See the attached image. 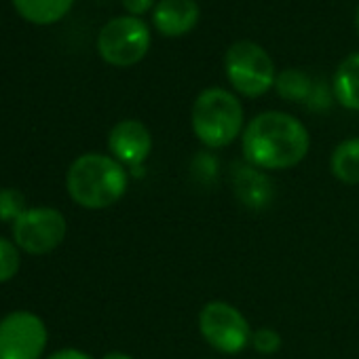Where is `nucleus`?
I'll use <instances>...</instances> for the list:
<instances>
[{
	"instance_id": "f257e3e1",
	"label": "nucleus",
	"mask_w": 359,
	"mask_h": 359,
	"mask_svg": "<svg viewBox=\"0 0 359 359\" xmlns=\"http://www.w3.org/2000/svg\"><path fill=\"white\" fill-rule=\"evenodd\" d=\"M311 148L306 127L292 114L269 110L254 116L241 133L245 163L262 171H281L304 161Z\"/></svg>"
},
{
	"instance_id": "f03ea898",
	"label": "nucleus",
	"mask_w": 359,
	"mask_h": 359,
	"mask_svg": "<svg viewBox=\"0 0 359 359\" xmlns=\"http://www.w3.org/2000/svg\"><path fill=\"white\" fill-rule=\"evenodd\" d=\"M129 184L125 167L108 154L87 152L72 161L66 187L72 201L85 210H106L118 203Z\"/></svg>"
},
{
	"instance_id": "7ed1b4c3",
	"label": "nucleus",
	"mask_w": 359,
	"mask_h": 359,
	"mask_svg": "<svg viewBox=\"0 0 359 359\" xmlns=\"http://www.w3.org/2000/svg\"><path fill=\"white\" fill-rule=\"evenodd\" d=\"M191 123L203 146L224 148L243 133V106L235 93L222 87H210L197 95Z\"/></svg>"
},
{
	"instance_id": "20e7f679",
	"label": "nucleus",
	"mask_w": 359,
	"mask_h": 359,
	"mask_svg": "<svg viewBox=\"0 0 359 359\" xmlns=\"http://www.w3.org/2000/svg\"><path fill=\"white\" fill-rule=\"evenodd\" d=\"M224 72L233 89L245 97H260L275 87L277 72L271 55L254 41H237L224 55Z\"/></svg>"
},
{
	"instance_id": "39448f33",
	"label": "nucleus",
	"mask_w": 359,
	"mask_h": 359,
	"mask_svg": "<svg viewBox=\"0 0 359 359\" xmlns=\"http://www.w3.org/2000/svg\"><path fill=\"white\" fill-rule=\"evenodd\" d=\"M150 49V30L144 20L123 15L110 20L97 34V51L102 60L116 68L135 66Z\"/></svg>"
},
{
	"instance_id": "423d86ee",
	"label": "nucleus",
	"mask_w": 359,
	"mask_h": 359,
	"mask_svg": "<svg viewBox=\"0 0 359 359\" xmlns=\"http://www.w3.org/2000/svg\"><path fill=\"white\" fill-rule=\"evenodd\" d=\"M199 332L218 353L237 355L252 342V327L245 315L224 302L212 300L199 313Z\"/></svg>"
},
{
	"instance_id": "0eeeda50",
	"label": "nucleus",
	"mask_w": 359,
	"mask_h": 359,
	"mask_svg": "<svg viewBox=\"0 0 359 359\" xmlns=\"http://www.w3.org/2000/svg\"><path fill=\"white\" fill-rule=\"evenodd\" d=\"M66 237V218L53 208L26 210L13 222L15 245L32 256H43L62 245Z\"/></svg>"
},
{
	"instance_id": "6e6552de",
	"label": "nucleus",
	"mask_w": 359,
	"mask_h": 359,
	"mask_svg": "<svg viewBox=\"0 0 359 359\" xmlns=\"http://www.w3.org/2000/svg\"><path fill=\"white\" fill-rule=\"evenodd\" d=\"M47 346L43 319L28 311H15L0 321V359H41Z\"/></svg>"
},
{
	"instance_id": "1a4fd4ad",
	"label": "nucleus",
	"mask_w": 359,
	"mask_h": 359,
	"mask_svg": "<svg viewBox=\"0 0 359 359\" xmlns=\"http://www.w3.org/2000/svg\"><path fill=\"white\" fill-rule=\"evenodd\" d=\"M108 148L121 165H129L137 173L152 152V135L142 121L125 118L110 129Z\"/></svg>"
},
{
	"instance_id": "9d476101",
	"label": "nucleus",
	"mask_w": 359,
	"mask_h": 359,
	"mask_svg": "<svg viewBox=\"0 0 359 359\" xmlns=\"http://www.w3.org/2000/svg\"><path fill=\"white\" fill-rule=\"evenodd\" d=\"M231 184L235 191V197L250 210H264L271 205L275 191L269 175L250 165V163H235L231 173Z\"/></svg>"
},
{
	"instance_id": "9b49d317",
	"label": "nucleus",
	"mask_w": 359,
	"mask_h": 359,
	"mask_svg": "<svg viewBox=\"0 0 359 359\" xmlns=\"http://www.w3.org/2000/svg\"><path fill=\"white\" fill-rule=\"evenodd\" d=\"M201 11L195 0H158L152 11V24L163 36H184L199 24Z\"/></svg>"
},
{
	"instance_id": "f8f14e48",
	"label": "nucleus",
	"mask_w": 359,
	"mask_h": 359,
	"mask_svg": "<svg viewBox=\"0 0 359 359\" xmlns=\"http://www.w3.org/2000/svg\"><path fill=\"white\" fill-rule=\"evenodd\" d=\"M332 93L342 108L359 112V53H351L340 62L334 72Z\"/></svg>"
},
{
	"instance_id": "ddd939ff",
	"label": "nucleus",
	"mask_w": 359,
	"mask_h": 359,
	"mask_svg": "<svg viewBox=\"0 0 359 359\" xmlns=\"http://www.w3.org/2000/svg\"><path fill=\"white\" fill-rule=\"evenodd\" d=\"M330 169L338 182L346 187L359 184V137H346L334 148Z\"/></svg>"
},
{
	"instance_id": "4468645a",
	"label": "nucleus",
	"mask_w": 359,
	"mask_h": 359,
	"mask_svg": "<svg viewBox=\"0 0 359 359\" xmlns=\"http://www.w3.org/2000/svg\"><path fill=\"white\" fill-rule=\"evenodd\" d=\"M74 0H13L18 13L39 26L60 22L72 7Z\"/></svg>"
},
{
	"instance_id": "2eb2a0df",
	"label": "nucleus",
	"mask_w": 359,
	"mask_h": 359,
	"mask_svg": "<svg viewBox=\"0 0 359 359\" xmlns=\"http://www.w3.org/2000/svg\"><path fill=\"white\" fill-rule=\"evenodd\" d=\"M313 87H315V81L298 68L279 72L275 81V89L279 97L287 102H296V104H306L313 93Z\"/></svg>"
},
{
	"instance_id": "dca6fc26",
	"label": "nucleus",
	"mask_w": 359,
	"mask_h": 359,
	"mask_svg": "<svg viewBox=\"0 0 359 359\" xmlns=\"http://www.w3.org/2000/svg\"><path fill=\"white\" fill-rule=\"evenodd\" d=\"M26 212V199L15 189H3L0 191V220H18Z\"/></svg>"
},
{
	"instance_id": "f3484780",
	"label": "nucleus",
	"mask_w": 359,
	"mask_h": 359,
	"mask_svg": "<svg viewBox=\"0 0 359 359\" xmlns=\"http://www.w3.org/2000/svg\"><path fill=\"white\" fill-rule=\"evenodd\" d=\"M20 271V252L18 245L9 239L0 237V283L9 281Z\"/></svg>"
},
{
	"instance_id": "a211bd4d",
	"label": "nucleus",
	"mask_w": 359,
	"mask_h": 359,
	"mask_svg": "<svg viewBox=\"0 0 359 359\" xmlns=\"http://www.w3.org/2000/svg\"><path fill=\"white\" fill-rule=\"evenodd\" d=\"M260 355H273L281 348V334L273 327H258L252 332V342H250Z\"/></svg>"
},
{
	"instance_id": "6ab92c4d",
	"label": "nucleus",
	"mask_w": 359,
	"mask_h": 359,
	"mask_svg": "<svg viewBox=\"0 0 359 359\" xmlns=\"http://www.w3.org/2000/svg\"><path fill=\"white\" fill-rule=\"evenodd\" d=\"M332 95H334V93H330L327 87H325L323 83H315L313 93H311L306 106H309L311 110H315V112L325 110V108H330V104H332Z\"/></svg>"
},
{
	"instance_id": "aec40b11",
	"label": "nucleus",
	"mask_w": 359,
	"mask_h": 359,
	"mask_svg": "<svg viewBox=\"0 0 359 359\" xmlns=\"http://www.w3.org/2000/svg\"><path fill=\"white\" fill-rule=\"evenodd\" d=\"M121 3L133 18H140L154 7V0H121Z\"/></svg>"
},
{
	"instance_id": "412c9836",
	"label": "nucleus",
	"mask_w": 359,
	"mask_h": 359,
	"mask_svg": "<svg viewBox=\"0 0 359 359\" xmlns=\"http://www.w3.org/2000/svg\"><path fill=\"white\" fill-rule=\"evenodd\" d=\"M47 359H91V357H89L87 353L79 351V348H64V351L53 353V355L47 357Z\"/></svg>"
},
{
	"instance_id": "4be33fe9",
	"label": "nucleus",
	"mask_w": 359,
	"mask_h": 359,
	"mask_svg": "<svg viewBox=\"0 0 359 359\" xmlns=\"http://www.w3.org/2000/svg\"><path fill=\"white\" fill-rule=\"evenodd\" d=\"M102 359H133V357H131V355H127V353H118V351H112V353L104 355Z\"/></svg>"
},
{
	"instance_id": "5701e85b",
	"label": "nucleus",
	"mask_w": 359,
	"mask_h": 359,
	"mask_svg": "<svg viewBox=\"0 0 359 359\" xmlns=\"http://www.w3.org/2000/svg\"><path fill=\"white\" fill-rule=\"evenodd\" d=\"M355 28H357V34H359V7L355 11Z\"/></svg>"
}]
</instances>
